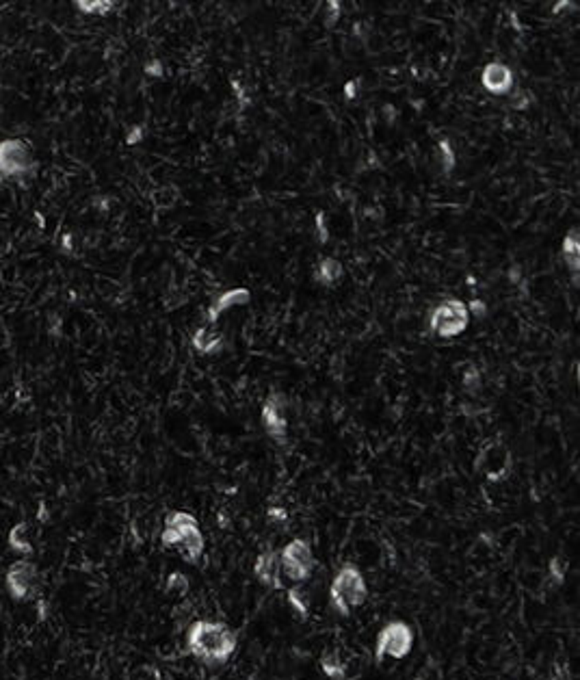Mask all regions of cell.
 <instances>
[{
	"label": "cell",
	"mask_w": 580,
	"mask_h": 680,
	"mask_svg": "<svg viewBox=\"0 0 580 680\" xmlns=\"http://www.w3.org/2000/svg\"><path fill=\"white\" fill-rule=\"evenodd\" d=\"M239 637L236 633L217 619H197L186 633V650L206 668L226 665L234 655Z\"/></svg>",
	"instance_id": "cell-1"
},
{
	"label": "cell",
	"mask_w": 580,
	"mask_h": 680,
	"mask_svg": "<svg viewBox=\"0 0 580 680\" xmlns=\"http://www.w3.org/2000/svg\"><path fill=\"white\" fill-rule=\"evenodd\" d=\"M160 542L165 549H178L184 561L189 564H197L204 555L206 540L202 535L200 522L195 516L186 511H171L165 518V527H162Z\"/></svg>",
	"instance_id": "cell-2"
},
{
	"label": "cell",
	"mask_w": 580,
	"mask_h": 680,
	"mask_svg": "<svg viewBox=\"0 0 580 680\" xmlns=\"http://www.w3.org/2000/svg\"><path fill=\"white\" fill-rule=\"evenodd\" d=\"M368 600V583L364 572L355 564H345L336 574L330 587L332 609L342 617L351 615Z\"/></svg>",
	"instance_id": "cell-3"
},
{
	"label": "cell",
	"mask_w": 580,
	"mask_h": 680,
	"mask_svg": "<svg viewBox=\"0 0 580 680\" xmlns=\"http://www.w3.org/2000/svg\"><path fill=\"white\" fill-rule=\"evenodd\" d=\"M37 167L31 147L22 139H5L0 141V182L5 180H22L31 176Z\"/></svg>",
	"instance_id": "cell-4"
},
{
	"label": "cell",
	"mask_w": 580,
	"mask_h": 680,
	"mask_svg": "<svg viewBox=\"0 0 580 680\" xmlns=\"http://www.w3.org/2000/svg\"><path fill=\"white\" fill-rule=\"evenodd\" d=\"M277 555H279L281 574L288 576L292 583H305L310 576L314 574L316 561H314V553H312V546L308 540H303V538L290 540Z\"/></svg>",
	"instance_id": "cell-5"
},
{
	"label": "cell",
	"mask_w": 580,
	"mask_h": 680,
	"mask_svg": "<svg viewBox=\"0 0 580 680\" xmlns=\"http://www.w3.org/2000/svg\"><path fill=\"white\" fill-rule=\"evenodd\" d=\"M413 648V630L407 622L392 619L385 624L375 639V659L381 663L385 657L390 659H405Z\"/></svg>",
	"instance_id": "cell-6"
},
{
	"label": "cell",
	"mask_w": 580,
	"mask_h": 680,
	"mask_svg": "<svg viewBox=\"0 0 580 680\" xmlns=\"http://www.w3.org/2000/svg\"><path fill=\"white\" fill-rule=\"evenodd\" d=\"M470 319L468 308L461 304L459 299H449L442 306L433 310V317H431V330L442 338H451L457 336L466 330Z\"/></svg>",
	"instance_id": "cell-7"
},
{
	"label": "cell",
	"mask_w": 580,
	"mask_h": 680,
	"mask_svg": "<svg viewBox=\"0 0 580 680\" xmlns=\"http://www.w3.org/2000/svg\"><path fill=\"white\" fill-rule=\"evenodd\" d=\"M37 579V572L35 566L28 564V561H18L13 564L7 572V589L9 594L16 598V600H24L31 596L33 591V583Z\"/></svg>",
	"instance_id": "cell-8"
},
{
	"label": "cell",
	"mask_w": 580,
	"mask_h": 680,
	"mask_svg": "<svg viewBox=\"0 0 580 680\" xmlns=\"http://www.w3.org/2000/svg\"><path fill=\"white\" fill-rule=\"evenodd\" d=\"M254 574L258 583H262L269 589H281V566H279V555L277 551H264L258 555L256 564H254Z\"/></svg>",
	"instance_id": "cell-9"
},
{
	"label": "cell",
	"mask_w": 580,
	"mask_h": 680,
	"mask_svg": "<svg viewBox=\"0 0 580 680\" xmlns=\"http://www.w3.org/2000/svg\"><path fill=\"white\" fill-rule=\"evenodd\" d=\"M262 425L273 438H284L286 436V416L284 407H281L279 399L271 396L262 407Z\"/></svg>",
	"instance_id": "cell-10"
},
{
	"label": "cell",
	"mask_w": 580,
	"mask_h": 680,
	"mask_svg": "<svg viewBox=\"0 0 580 680\" xmlns=\"http://www.w3.org/2000/svg\"><path fill=\"white\" fill-rule=\"evenodd\" d=\"M483 85L489 94H507L513 85V74L507 65H500V63H492L487 65L483 72Z\"/></svg>",
	"instance_id": "cell-11"
},
{
	"label": "cell",
	"mask_w": 580,
	"mask_h": 680,
	"mask_svg": "<svg viewBox=\"0 0 580 680\" xmlns=\"http://www.w3.org/2000/svg\"><path fill=\"white\" fill-rule=\"evenodd\" d=\"M245 301H249V293L243 290V288L241 290H230L226 295H221V297L217 299V304H215V308L211 310V319L215 321L223 312V310H228L232 306H239V304H245Z\"/></svg>",
	"instance_id": "cell-12"
},
{
	"label": "cell",
	"mask_w": 580,
	"mask_h": 680,
	"mask_svg": "<svg viewBox=\"0 0 580 680\" xmlns=\"http://www.w3.org/2000/svg\"><path fill=\"white\" fill-rule=\"evenodd\" d=\"M286 596H288V602H290V607L294 609V613L299 615L301 619H308L310 615V602H308V596H305V591L303 587H290L286 591Z\"/></svg>",
	"instance_id": "cell-13"
},
{
	"label": "cell",
	"mask_w": 580,
	"mask_h": 680,
	"mask_svg": "<svg viewBox=\"0 0 580 680\" xmlns=\"http://www.w3.org/2000/svg\"><path fill=\"white\" fill-rule=\"evenodd\" d=\"M24 533H26V524H24V522L13 527V529H11V533H9V546H11V549L16 551V553L31 555V553H33V546H31V542L26 540Z\"/></svg>",
	"instance_id": "cell-14"
},
{
	"label": "cell",
	"mask_w": 580,
	"mask_h": 680,
	"mask_svg": "<svg viewBox=\"0 0 580 680\" xmlns=\"http://www.w3.org/2000/svg\"><path fill=\"white\" fill-rule=\"evenodd\" d=\"M321 668L327 676L334 678V680H347V665L342 663L336 655H325L321 659Z\"/></svg>",
	"instance_id": "cell-15"
},
{
	"label": "cell",
	"mask_w": 580,
	"mask_h": 680,
	"mask_svg": "<svg viewBox=\"0 0 580 680\" xmlns=\"http://www.w3.org/2000/svg\"><path fill=\"white\" fill-rule=\"evenodd\" d=\"M563 256H565V260H568L570 269L578 271V232L572 230L568 234V239L563 241Z\"/></svg>",
	"instance_id": "cell-16"
},
{
	"label": "cell",
	"mask_w": 580,
	"mask_h": 680,
	"mask_svg": "<svg viewBox=\"0 0 580 680\" xmlns=\"http://www.w3.org/2000/svg\"><path fill=\"white\" fill-rule=\"evenodd\" d=\"M76 9H80L85 16H104L107 11H111L113 3H107V0H76Z\"/></svg>",
	"instance_id": "cell-17"
},
{
	"label": "cell",
	"mask_w": 580,
	"mask_h": 680,
	"mask_svg": "<svg viewBox=\"0 0 580 680\" xmlns=\"http://www.w3.org/2000/svg\"><path fill=\"white\" fill-rule=\"evenodd\" d=\"M167 591L169 594H175V596H184L186 591H189V579L182 574V572H171L169 574V579H167Z\"/></svg>",
	"instance_id": "cell-18"
},
{
	"label": "cell",
	"mask_w": 580,
	"mask_h": 680,
	"mask_svg": "<svg viewBox=\"0 0 580 680\" xmlns=\"http://www.w3.org/2000/svg\"><path fill=\"white\" fill-rule=\"evenodd\" d=\"M340 275V264L336 260H323L321 267H319V277L323 282H334V279Z\"/></svg>",
	"instance_id": "cell-19"
},
{
	"label": "cell",
	"mask_w": 580,
	"mask_h": 680,
	"mask_svg": "<svg viewBox=\"0 0 580 680\" xmlns=\"http://www.w3.org/2000/svg\"><path fill=\"white\" fill-rule=\"evenodd\" d=\"M550 574L555 576V581H557V583H563L565 570H563V564L559 561V557H555V559H552V564H550Z\"/></svg>",
	"instance_id": "cell-20"
},
{
	"label": "cell",
	"mask_w": 580,
	"mask_h": 680,
	"mask_svg": "<svg viewBox=\"0 0 580 680\" xmlns=\"http://www.w3.org/2000/svg\"><path fill=\"white\" fill-rule=\"evenodd\" d=\"M286 518H288V513H286L284 509H279V507H271V509H269V520H271V522L284 524Z\"/></svg>",
	"instance_id": "cell-21"
},
{
	"label": "cell",
	"mask_w": 580,
	"mask_h": 680,
	"mask_svg": "<svg viewBox=\"0 0 580 680\" xmlns=\"http://www.w3.org/2000/svg\"><path fill=\"white\" fill-rule=\"evenodd\" d=\"M143 72H145V74H150V76H160V74H162V65H160L158 61H152V63H147V65H145Z\"/></svg>",
	"instance_id": "cell-22"
},
{
	"label": "cell",
	"mask_w": 580,
	"mask_h": 680,
	"mask_svg": "<svg viewBox=\"0 0 580 680\" xmlns=\"http://www.w3.org/2000/svg\"><path fill=\"white\" fill-rule=\"evenodd\" d=\"M141 135H143V130H141V126H137L135 130H132V132H130V137H128L126 141H128V143L132 145V143H137V141L141 139Z\"/></svg>",
	"instance_id": "cell-23"
}]
</instances>
